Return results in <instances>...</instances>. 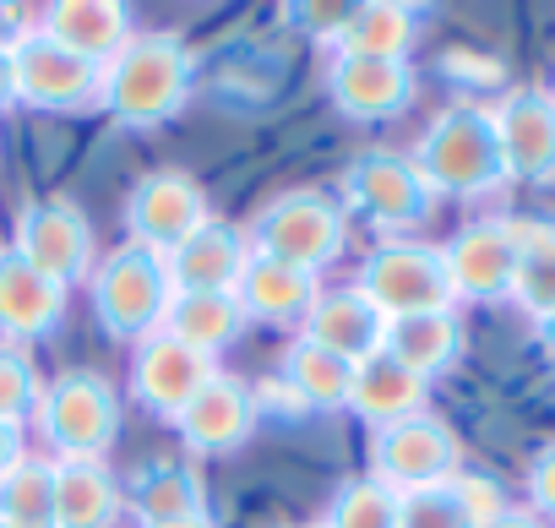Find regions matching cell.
<instances>
[{"mask_svg":"<svg viewBox=\"0 0 555 528\" xmlns=\"http://www.w3.org/2000/svg\"><path fill=\"white\" fill-rule=\"evenodd\" d=\"M191 82H196V55L185 50L180 34H131L126 50L104 66L99 110L115 126L147 131L185 110Z\"/></svg>","mask_w":555,"mask_h":528,"instance_id":"cell-1","label":"cell"},{"mask_svg":"<svg viewBox=\"0 0 555 528\" xmlns=\"http://www.w3.org/2000/svg\"><path fill=\"white\" fill-rule=\"evenodd\" d=\"M409 158L430 185V196H485L506 180L495 120L479 104H452L447 115H436Z\"/></svg>","mask_w":555,"mask_h":528,"instance_id":"cell-2","label":"cell"},{"mask_svg":"<svg viewBox=\"0 0 555 528\" xmlns=\"http://www.w3.org/2000/svg\"><path fill=\"white\" fill-rule=\"evenodd\" d=\"M88 300H93L99 327H104L115 344H142L147 333L164 327V311H169V300H175L169 261H164L158 250L126 240V245H115L104 261H93Z\"/></svg>","mask_w":555,"mask_h":528,"instance_id":"cell-3","label":"cell"},{"mask_svg":"<svg viewBox=\"0 0 555 528\" xmlns=\"http://www.w3.org/2000/svg\"><path fill=\"white\" fill-rule=\"evenodd\" d=\"M245 240H250L256 256H272V261H284V268L322 279L349 245V213L327 191H284L250 218Z\"/></svg>","mask_w":555,"mask_h":528,"instance_id":"cell-4","label":"cell"},{"mask_svg":"<svg viewBox=\"0 0 555 528\" xmlns=\"http://www.w3.org/2000/svg\"><path fill=\"white\" fill-rule=\"evenodd\" d=\"M50 458H99L120 441V392L99 371H61L44 382L34 409Z\"/></svg>","mask_w":555,"mask_h":528,"instance_id":"cell-5","label":"cell"},{"mask_svg":"<svg viewBox=\"0 0 555 528\" xmlns=\"http://www.w3.org/2000/svg\"><path fill=\"white\" fill-rule=\"evenodd\" d=\"M354 289L371 300V311L382 322H403V317H425V311H452V279H447V261L441 245H414V240H387L376 245L360 273Z\"/></svg>","mask_w":555,"mask_h":528,"instance_id":"cell-6","label":"cell"},{"mask_svg":"<svg viewBox=\"0 0 555 528\" xmlns=\"http://www.w3.org/2000/svg\"><path fill=\"white\" fill-rule=\"evenodd\" d=\"M457 468H463V447H457L452 425L436 420L430 409L371 430V479L387 485L392 495L447 485Z\"/></svg>","mask_w":555,"mask_h":528,"instance_id":"cell-7","label":"cell"},{"mask_svg":"<svg viewBox=\"0 0 555 528\" xmlns=\"http://www.w3.org/2000/svg\"><path fill=\"white\" fill-rule=\"evenodd\" d=\"M12 250L39 268L44 279H55L61 289L82 284L93 273V223L88 213L72 202V196H39L17 213V229H12Z\"/></svg>","mask_w":555,"mask_h":528,"instance_id":"cell-8","label":"cell"},{"mask_svg":"<svg viewBox=\"0 0 555 528\" xmlns=\"http://www.w3.org/2000/svg\"><path fill=\"white\" fill-rule=\"evenodd\" d=\"M360 213L365 223H376L382 234H398V229H414L430 218L436 196L430 185L420 180L414 158L409 153H392V147H371L349 164L344 175V213Z\"/></svg>","mask_w":555,"mask_h":528,"instance_id":"cell-9","label":"cell"},{"mask_svg":"<svg viewBox=\"0 0 555 528\" xmlns=\"http://www.w3.org/2000/svg\"><path fill=\"white\" fill-rule=\"evenodd\" d=\"M12 77H17V104L39 115H82L99 104V88H104V66L61 50L39 28L12 50Z\"/></svg>","mask_w":555,"mask_h":528,"instance_id":"cell-10","label":"cell"},{"mask_svg":"<svg viewBox=\"0 0 555 528\" xmlns=\"http://www.w3.org/2000/svg\"><path fill=\"white\" fill-rule=\"evenodd\" d=\"M212 218L207 207V191L180 175V169H158L147 180H137V191L126 196V234L158 256H169L185 234H196L202 223Z\"/></svg>","mask_w":555,"mask_h":528,"instance_id":"cell-11","label":"cell"},{"mask_svg":"<svg viewBox=\"0 0 555 528\" xmlns=\"http://www.w3.org/2000/svg\"><path fill=\"white\" fill-rule=\"evenodd\" d=\"M447 279L457 300H501L512 295V273H517V218H474L463 223L447 245Z\"/></svg>","mask_w":555,"mask_h":528,"instance_id":"cell-12","label":"cell"},{"mask_svg":"<svg viewBox=\"0 0 555 528\" xmlns=\"http://www.w3.org/2000/svg\"><path fill=\"white\" fill-rule=\"evenodd\" d=\"M212 376H218V365L191 355L185 344H175L164 327L147 333L142 344H131V398L158 420H175Z\"/></svg>","mask_w":555,"mask_h":528,"instance_id":"cell-13","label":"cell"},{"mask_svg":"<svg viewBox=\"0 0 555 528\" xmlns=\"http://www.w3.org/2000/svg\"><path fill=\"white\" fill-rule=\"evenodd\" d=\"M256 420H261V403L245 382L234 376H212L180 414H175V430L185 441V452L196 458H223V452H240L250 436H256Z\"/></svg>","mask_w":555,"mask_h":528,"instance_id":"cell-14","label":"cell"},{"mask_svg":"<svg viewBox=\"0 0 555 528\" xmlns=\"http://www.w3.org/2000/svg\"><path fill=\"white\" fill-rule=\"evenodd\" d=\"M490 120H495L506 180H528V185L555 180V104H550V93L517 88L490 110Z\"/></svg>","mask_w":555,"mask_h":528,"instance_id":"cell-15","label":"cell"},{"mask_svg":"<svg viewBox=\"0 0 555 528\" xmlns=\"http://www.w3.org/2000/svg\"><path fill=\"white\" fill-rule=\"evenodd\" d=\"M164 261H169L175 295H234L245 261H250V240H245V229H234L223 218H207Z\"/></svg>","mask_w":555,"mask_h":528,"instance_id":"cell-16","label":"cell"},{"mask_svg":"<svg viewBox=\"0 0 555 528\" xmlns=\"http://www.w3.org/2000/svg\"><path fill=\"white\" fill-rule=\"evenodd\" d=\"M66 322V289L0 245V344H39Z\"/></svg>","mask_w":555,"mask_h":528,"instance_id":"cell-17","label":"cell"},{"mask_svg":"<svg viewBox=\"0 0 555 528\" xmlns=\"http://www.w3.org/2000/svg\"><path fill=\"white\" fill-rule=\"evenodd\" d=\"M327 93L349 120H392L414 104V72L409 61H365V55H333Z\"/></svg>","mask_w":555,"mask_h":528,"instance_id":"cell-18","label":"cell"},{"mask_svg":"<svg viewBox=\"0 0 555 528\" xmlns=\"http://www.w3.org/2000/svg\"><path fill=\"white\" fill-rule=\"evenodd\" d=\"M322 295V279L317 273H300V268H284L272 256H256L245 261V273L234 284V300L245 311V322H267V327H300L311 317Z\"/></svg>","mask_w":555,"mask_h":528,"instance_id":"cell-19","label":"cell"},{"mask_svg":"<svg viewBox=\"0 0 555 528\" xmlns=\"http://www.w3.org/2000/svg\"><path fill=\"white\" fill-rule=\"evenodd\" d=\"M300 338L338 355L344 365H360L371 355H382V338H387V322L371 311V300L349 284V289H322L311 317L300 322Z\"/></svg>","mask_w":555,"mask_h":528,"instance_id":"cell-20","label":"cell"},{"mask_svg":"<svg viewBox=\"0 0 555 528\" xmlns=\"http://www.w3.org/2000/svg\"><path fill=\"white\" fill-rule=\"evenodd\" d=\"M55 528H120L126 490L99 458H50Z\"/></svg>","mask_w":555,"mask_h":528,"instance_id":"cell-21","label":"cell"},{"mask_svg":"<svg viewBox=\"0 0 555 528\" xmlns=\"http://www.w3.org/2000/svg\"><path fill=\"white\" fill-rule=\"evenodd\" d=\"M39 34L93 66H109L137 28H131V12L115 7V0H55V7L39 12Z\"/></svg>","mask_w":555,"mask_h":528,"instance_id":"cell-22","label":"cell"},{"mask_svg":"<svg viewBox=\"0 0 555 528\" xmlns=\"http://www.w3.org/2000/svg\"><path fill=\"white\" fill-rule=\"evenodd\" d=\"M425 398H430V382H420L414 371H403L387 349L360 360L354 376H349V414H360L371 430L382 425H398L409 414H425Z\"/></svg>","mask_w":555,"mask_h":528,"instance_id":"cell-23","label":"cell"},{"mask_svg":"<svg viewBox=\"0 0 555 528\" xmlns=\"http://www.w3.org/2000/svg\"><path fill=\"white\" fill-rule=\"evenodd\" d=\"M126 512H131L142 528L212 517V512H207V479H202L191 463H147V468L126 485Z\"/></svg>","mask_w":555,"mask_h":528,"instance_id":"cell-24","label":"cell"},{"mask_svg":"<svg viewBox=\"0 0 555 528\" xmlns=\"http://www.w3.org/2000/svg\"><path fill=\"white\" fill-rule=\"evenodd\" d=\"M245 327L250 322H245L234 295H175L169 311H164V333L175 344H185L191 355L212 360V365H218V355H229L240 344Z\"/></svg>","mask_w":555,"mask_h":528,"instance_id":"cell-25","label":"cell"},{"mask_svg":"<svg viewBox=\"0 0 555 528\" xmlns=\"http://www.w3.org/2000/svg\"><path fill=\"white\" fill-rule=\"evenodd\" d=\"M382 349H387L403 371H414L420 382H430V376H441L447 365H457V355H463V322H457L452 311L403 317V322H387Z\"/></svg>","mask_w":555,"mask_h":528,"instance_id":"cell-26","label":"cell"},{"mask_svg":"<svg viewBox=\"0 0 555 528\" xmlns=\"http://www.w3.org/2000/svg\"><path fill=\"white\" fill-rule=\"evenodd\" d=\"M349 376L354 365H344L338 355L295 338L278 360V387H284L300 409H317V414H333V409H349Z\"/></svg>","mask_w":555,"mask_h":528,"instance_id":"cell-27","label":"cell"},{"mask_svg":"<svg viewBox=\"0 0 555 528\" xmlns=\"http://www.w3.org/2000/svg\"><path fill=\"white\" fill-rule=\"evenodd\" d=\"M414 39H420V17L409 7H398V0H365V7H354V17L333 50L365 55V61H409Z\"/></svg>","mask_w":555,"mask_h":528,"instance_id":"cell-28","label":"cell"},{"mask_svg":"<svg viewBox=\"0 0 555 528\" xmlns=\"http://www.w3.org/2000/svg\"><path fill=\"white\" fill-rule=\"evenodd\" d=\"M512 300H517L533 322L555 317V223H522V218H517Z\"/></svg>","mask_w":555,"mask_h":528,"instance_id":"cell-29","label":"cell"},{"mask_svg":"<svg viewBox=\"0 0 555 528\" xmlns=\"http://www.w3.org/2000/svg\"><path fill=\"white\" fill-rule=\"evenodd\" d=\"M0 528H55L50 458H23L0 479Z\"/></svg>","mask_w":555,"mask_h":528,"instance_id":"cell-30","label":"cell"},{"mask_svg":"<svg viewBox=\"0 0 555 528\" xmlns=\"http://www.w3.org/2000/svg\"><path fill=\"white\" fill-rule=\"evenodd\" d=\"M322 528H398V495H392L387 485H376L371 474H365V479H349V485L327 501Z\"/></svg>","mask_w":555,"mask_h":528,"instance_id":"cell-31","label":"cell"},{"mask_svg":"<svg viewBox=\"0 0 555 528\" xmlns=\"http://www.w3.org/2000/svg\"><path fill=\"white\" fill-rule=\"evenodd\" d=\"M39 365L28 360V349L17 344H0V425H34L39 409Z\"/></svg>","mask_w":555,"mask_h":528,"instance_id":"cell-32","label":"cell"},{"mask_svg":"<svg viewBox=\"0 0 555 528\" xmlns=\"http://www.w3.org/2000/svg\"><path fill=\"white\" fill-rule=\"evenodd\" d=\"M398 528H474L452 479L447 485H430V490H409L398 495Z\"/></svg>","mask_w":555,"mask_h":528,"instance_id":"cell-33","label":"cell"},{"mask_svg":"<svg viewBox=\"0 0 555 528\" xmlns=\"http://www.w3.org/2000/svg\"><path fill=\"white\" fill-rule=\"evenodd\" d=\"M452 490H457V501H463V512H468L474 528H485V523H495V517L506 512V490H501L490 474L457 468V474H452Z\"/></svg>","mask_w":555,"mask_h":528,"instance_id":"cell-34","label":"cell"},{"mask_svg":"<svg viewBox=\"0 0 555 528\" xmlns=\"http://www.w3.org/2000/svg\"><path fill=\"white\" fill-rule=\"evenodd\" d=\"M300 34H311V39H327V44H338V34L349 28V17H354V7L349 0H327V7H317V0H300V7H289L284 12Z\"/></svg>","mask_w":555,"mask_h":528,"instance_id":"cell-35","label":"cell"},{"mask_svg":"<svg viewBox=\"0 0 555 528\" xmlns=\"http://www.w3.org/2000/svg\"><path fill=\"white\" fill-rule=\"evenodd\" d=\"M528 501H533V512L555 517V441L539 447V458L528 463Z\"/></svg>","mask_w":555,"mask_h":528,"instance_id":"cell-36","label":"cell"},{"mask_svg":"<svg viewBox=\"0 0 555 528\" xmlns=\"http://www.w3.org/2000/svg\"><path fill=\"white\" fill-rule=\"evenodd\" d=\"M23 458H28V436H23V425H0V479H7Z\"/></svg>","mask_w":555,"mask_h":528,"instance_id":"cell-37","label":"cell"},{"mask_svg":"<svg viewBox=\"0 0 555 528\" xmlns=\"http://www.w3.org/2000/svg\"><path fill=\"white\" fill-rule=\"evenodd\" d=\"M17 104V77H12V50H0V115Z\"/></svg>","mask_w":555,"mask_h":528,"instance_id":"cell-38","label":"cell"},{"mask_svg":"<svg viewBox=\"0 0 555 528\" xmlns=\"http://www.w3.org/2000/svg\"><path fill=\"white\" fill-rule=\"evenodd\" d=\"M485 528H544L539 523V512H522V506H506L495 523H485Z\"/></svg>","mask_w":555,"mask_h":528,"instance_id":"cell-39","label":"cell"},{"mask_svg":"<svg viewBox=\"0 0 555 528\" xmlns=\"http://www.w3.org/2000/svg\"><path fill=\"white\" fill-rule=\"evenodd\" d=\"M539 349H544V360L555 365V317H544V322H539Z\"/></svg>","mask_w":555,"mask_h":528,"instance_id":"cell-40","label":"cell"},{"mask_svg":"<svg viewBox=\"0 0 555 528\" xmlns=\"http://www.w3.org/2000/svg\"><path fill=\"white\" fill-rule=\"evenodd\" d=\"M158 528H218L212 517H191V523H158Z\"/></svg>","mask_w":555,"mask_h":528,"instance_id":"cell-41","label":"cell"},{"mask_svg":"<svg viewBox=\"0 0 555 528\" xmlns=\"http://www.w3.org/2000/svg\"><path fill=\"white\" fill-rule=\"evenodd\" d=\"M550 104H555V88H550Z\"/></svg>","mask_w":555,"mask_h":528,"instance_id":"cell-42","label":"cell"},{"mask_svg":"<svg viewBox=\"0 0 555 528\" xmlns=\"http://www.w3.org/2000/svg\"><path fill=\"white\" fill-rule=\"evenodd\" d=\"M289 528H295V523H289Z\"/></svg>","mask_w":555,"mask_h":528,"instance_id":"cell-43","label":"cell"}]
</instances>
